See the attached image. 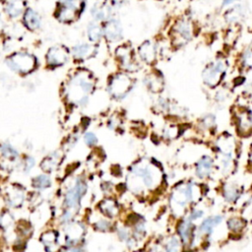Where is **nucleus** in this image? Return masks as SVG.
I'll use <instances>...</instances> for the list:
<instances>
[{
    "label": "nucleus",
    "instance_id": "1",
    "mask_svg": "<svg viewBox=\"0 0 252 252\" xmlns=\"http://www.w3.org/2000/svg\"><path fill=\"white\" fill-rule=\"evenodd\" d=\"M7 65L14 71L20 73H29L36 67V58L35 56L29 53H15L7 58Z\"/></svg>",
    "mask_w": 252,
    "mask_h": 252
},
{
    "label": "nucleus",
    "instance_id": "2",
    "mask_svg": "<svg viewBox=\"0 0 252 252\" xmlns=\"http://www.w3.org/2000/svg\"><path fill=\"white\" fill-rule=\"evenodd\" d=\"M225 68H226V66L223 61H221V60L216 61L213 65H211L210 67H208L205 70V72L203 74L204 81L210 86L216 85L218 81L220 80L221 74L224 72Z\"/></svg>",
    "mask_w": 252,
    "mask_h": 252
},
{
    "label": "nucleus",
    "instance_id": "3",
    "mask_svg": "<svg viewBox=\"0 0 252 252\" xmlns=\"http://www.w3.org/2000/svg\"><path fill=\"white\" fill-rule=\"evenodd\" d=\"M68 59V50L63 46L51 47L46 55V60L49 65L59 66L64 64Z\"/></svg>",
    "mask_w": 252,
    "mask_h": 252
},
{
    "label": "nucleus",
    "instance_id": "4",
    "mask_svg": "<svg viewBox=\"0 0 252 252\" xmlns=\"http://www.w3.org/2000/svg\"><path fill=\"white\" fill-rule=\"evenodd\" d=\"M86 185L84 184L82 182H77L73 188H71L65 198V204L69 208H73L76 205H78L79 200L81 196L85 193Z\"/></svg>",
    "mask_w": 252,
    "mask_h": 252
},
{
    "label": "nucleus",
    "instance_id": "5",
    "mask_svg": "<svg viewBox=\"0 0 252 252\" xmlns=\"http://www.w3.org/2000/svg\"><path fill=\"white\" fill-rule=\"evenodd\" d=\"M104 33L108 40L112 42L119 41L122 38V27L120 22L115 19L109 20L104 29Z\"/></svg>",
    "mask_w": 252,
    "mask_h": 252
},
{
    "label": "nucleus",
    "instance_id": "6",
    "mask_svg": "<svg viewBox=\"0 0 252 252\" xmlns=\"http://www.w3.org/2000/svg\"><path fill=\"white\" fill-rule=\"evenodd\" d=\"M7 203L12 207H19L22 205L25 199V193L21 188L16 186L7 190Z\"/></svg>",
    "mask_w": 252,
    "mask_h": 252
},
{
    "label": "nucleus",
    "instance_id": "7",
    "mask_svg": "<svg viewBox=\"0 0 252 252\" xmlns=\"http://www.w3.org/2000/svg\"><path fill=\"white\" fill-rule=\"evenodd\" d=\"M24 24L30 30H38L41 27V17L40 15L33 9H28L24 13Z\"/></svg>",
    "mask_w": 252,
    "mask_h": 252
},
{
    "label": "nucleus",
    "instance_id": "8",
    "mask_svg": "<svg viewBox=\"0 0 252 252\" xmlns=\"http://www.w3.org/2000/svg\"><path fill=\"white\" fill-rule=\"evenodd\" d=\"M213 169V160L210 157H204L200 160V161L197 164V176L199 178H205L210 175L211 171Z\"/></svg>",
    "mask_w": 252,
    "mask_h": 252
},
{
    "label": "nucleus",
    "instance_id": "9",
    "mask_svg": "<svg viewBox=\"0 0 252 252\" xmlns=\"http://www.w3.org/2000/svg\"><path fill=\"white\" fill-rule=\"evenodd\" d=\"M24 7L25 4L23 0H10L6 6V12L10 17L16 18L23 13Z\"/></svg>",
    "mask_w": 252,
    "mask_h": 252
},
{
    "label": "nucleus",
    "instance_id": "10",
    "mask_svg": "<svg viewBox=\"0 0 252 252\" xmlns=\"http://www.w3.org/2000/svg\"><path fill=\"white\" fill-rule=\"evenodd\" d=\"M176 33L179 35L183 41H189L191 39V27L188 21L181 20L176 25Z\"/></svg>",
    "mask_w": 252,
    "mask_h": 252
},
{
    "label": "nucleus",
    "instance_id": "11",
    "mask_svg": "<svg viewBox=\"0 0 252 252\" xmlns=\"http://www.w3.org/2000/svg\"><path fill=\"white\" fill-rule=\"evenodd\" d=\"M94 51V47L87 44H82L74 46L73 48V54L76 58H86L89 57Z\"/></svg>",
    "mask_w": 252,
    "mask_h": 252
},
{
    "label": "nucleus",
    "instance_id": "12",
    "mask_svg": "<svg viewBox=\"0 0 252 252\" xmlns=\"http://www.w3.org/2000/svg\"><path fill=\"white\" fill-rule=\"evenodd\" d=\"M83 228L79 224L72 225L66 233V239L68 243H74L79 240L81 235L83 234Z\"/></svg>",
    "mask_w": 252,
    "mask_h": 252
},
{
    "label": "nucleus",
    "instance_id": "13",
    "mask_svg": "<svg viewBox=\"0 0 252 252\" xmlns=\"http://www.w3.org/2000/svg\"><path fill=\"white\" fill-rule=\"evenodd\" d=\"M222 220L223 218L221 216H215L205 220L200 226V231H202L203 233H211L213 231V228L220 225L222 223Z\"/></svg>",
    "mask_w": 252,
    "mask_h": 252
},
{
    "label": "nucleus",
    "instance_id": "14",
    "mask_svg": "<svg viewBox=\"0 0 252 252\" xmlns=\"http://www.w3.org/2000/svg\"><path fill=\"white\" fill-rule=\"evenodd\" d=\"M140 54L145 61H152L155 58V54H156L155 46L150 42L145 43L140 47Z\"/></svg>",
    "mask_w": 252,
    "mask_h": 252
},
{
    "label": "nucleus",
    "instance_id": "15",
    "mask_svg": "<svg viewBox=\"0 0 252 252\" xmlns=\"http://www.w3.org/2000/svg\"><path fill=\"white\" fill-rule=\"evenodd\" d=\"M180 234L183 240L184 243H188L191 238V232H192V224L191 220H185L180 227Z\"/></svg>",
    "mask_w": 252,
    "mask_h": 252
},
{
    "label": "nucleus",
    "instance_id": "16",
    "mask_svg": "<svg viewBox=\"0 0 252 252\" xmlns=\"http://www.w3.org/2000/svg\"><path fill=\"white\" fill-rule=\"evenodd\" d=\"M104 30L96 23H92L88 27V37L91 42H98L103 37Z\"/></svg>",
    "mask_w": 252,
    "mask_h": 252
},
{
    "label": "nucleus",
    "instance_id": "17",
    "mask_svg": "<svg viewBox=\"0 0 252 252\" xmlns=\"http://www.w3.org/2000/svg\"><path fill=\"white\" fill-rule=\"evenodd\" d=\"M58 163H59L58 157L52 156V157H49V158H46L44 160V161L42 162V167H43V170L46 172H51L54 169H56Z\"/></svg>",
    "mask_w": 252,
    "mask_h": 252
},
{
    "label": "nucleus",
    "instance_id": "18",
    "mask_svg": "<svg viewBox=\"0 0 252 252\" xmlns=\"http://www.w3.org/2000/svg\"><path fill=\"white\" fill-rule=\"evenodd\" d=\"M56 238H57L56 233L54 231H48V232H46L45 234H43L42 241L46 246V249L50 250V247L56 243Z\"/></svg>",
    "mask_w": 252,
    "mask_h": 252
},
{
    "label": "nucleus",
    "instance_id": "19",
    "mask_svg": "<svg viewBox=\"0 0 252 252\" xmlns=\"http://www.w3.org/2000/svg\"><path fill=\"white\" fill-rule=\"evenodd\" d=\"M50 185V180L46 176H40L33 181V186L38 189H44Z\"/></svg>",
    "mask_w": 252,
    "mask_h": 252
},
{
    "label": "nucleus",
    "instance_id": "20",
    "mask_svg": "<svg viewBox=\"0 0 252 252\" xmlns=\"http://www.w3.org/2000/svg\"><path fill=\"white\" fill-rule=\"evenodd\" d=\"M242 14H243V12H242L241 6H240V5H235L234 7H232L231 10H229V11L227 13L226 17H227V19H228L229 21H236V20L240 19V17H241Z\"/></svg>",
    "mask_w": 252,
    "mask_h": 252
},
{
    "label": "nucleus",
    "instance_id": "21",
    "mask_svg": "<svg viewBox=\"0 0 252 252\" xmlns=\"http://www.w3.org/2000/svg\"><path fill=\"white\" fill-rule=\"evenodd\" d=\"M101 207H102V210L105 212V214L109 216H115L117 213V208L115 204L111 200H107L104 203H102Z\"/></svg>",
    "mask_w": 252,
    "mask_h": 252
},
{
    "label": "nucleus",
    "instance_id": "22",
    "mask_svg": "<svg viewBox=\"0 0 252 252\" xmlns=\"http://www.w3.org/2000/svg\"><path fill=\"white\" fill-rule=\"evenodd\" d=\"M91 14L93 16V18L96 21H102L106 18L107 16V12L105 10V8L103 6H99V5H95L92 10H91Z\"/></svg>",
    "mask_w": 252,
    "mask_h": 252
},
{
    "label": "nucleus",
    "instance_id": "23",
    "mask_svg": "<svg viewBox=\"0 0 252 252\" xmlns=\"http://www.w3.org/2000/svg\"><path fill=\"white\" fill-rule=\"evenodd\" d=\"M62 5L78 12L84 5V0H63Z\"/></svg>",
    "mask_w": 252,
    "mask_h": 252
},
{
    "label": "nucleus",
    "instance_id": "24",
    "mask_svg": "<svg viewBox=\"0 0 252 252\" xmlns=\"http://www.w3.org/2000/svg\"><path fill=\"white\" fill-rule=\"evenodd\" d=\"M0 152H1L3 157L11 160L16 159L18 156V153L16 152V150H14L10 145H2L1 148H0Z\"/></svg>",
    "mask_w": 252,
    "mask_h": 252
},
{
    "label": "nucleus",
    "instance_id": "25",
    "mask_svg": "<svg viewBox=\"0 0 252 252\" xmlns=\"http://www.w3.org/2000/svg\"><path fill=\"white\" fill-rule=\"evenodd\" d=\"M13 224V218L10 214L5 213L0 218V226H1L3 229H7L9 228L11 225Z\"/></svg>",
    "mask_w": 252,
    "mask_h": 252
},
{
    "label": "nucleus",
    "instance_id": "26",
    "mask_svg": "<svg viewBox=\"0 0 252 252\" xmlns=\"http://www.w3.org/2000/svg\"><path fill=\"white\" fill-rule=\"evenodd\" d=\"M229 228L232 230H238V229H241L243 228V222L239 219H230L229 221Z\"/></svg>",
    "mask_w": 252,
    "mask_h": 252
},
{
    "label": "nucleus",
    "instance_id": "27",
    "mask_svg": "<svg viewBox=\"0 0 252 252\" xmlns=\"http://www.w3.org/2000/svg\"><path fill=\"white\" fill-rule=\"evenodd\" d=\"M225 197L228 201H233L237 197V190L233 187H229L225 191Z\"/></svg>",
    "mask_w": 252,
    "mask_h": 252
},
{
    "label": "nucleus",
    "instance_id": "28",
    "mask_svg": "<svg viewBox=\"0 0 252 252\" xmlns=\"http://www.w3.org/2000/svg\"><path fill=\"white\" fill-rule=\"evenodd\" d=\"M180 240L177 237H172L171 240L167 243V247L166 249L170 250V251H175L178 250L180 248Z\"/></svg>",
    "mask_w": 252,
    "mask_h": 252
},
{
    "label": "nucleus",
    "instance_id": "29",
    "mask_svg": "<svg viewBox=\"0 0 252 252\" xmlns=\"http://www.w3.org/2000/svg\"><path fill=\"white\" fill-rule=\"evenodd\" d=\"M85 141L89 146H93L97 143V137L93 133L85 134Z\"/></svg>",
    "mask_w": 252,
    "mask_h": 252
},
{
    "label": "nucleus",
    "instance_id": "30",
    "mask_svg": "<svg viewBox=\"0 0 252 252\" xmlns=\"http://www.w3.org/2000/svg\"><path fill=\"white\" fill-rule=\"evenodd\" d=\"M97 228H98V229L106 230V229H108L110 228V224L108 222H106V221H101V222H99L97 224Z\"/></svg>",
    "mask_w": 252,
    "mask_h": 252
},
{
    "label": "nucleus",
    "instance_id": "31",
    "mask_svg": "<svg viewBox=\"0 0 252 252\" xmlns=\"http://www.w3.org/2000/svg\"><path fill=\"white\" fill-rule=\"evenodd\" d=\"M34 163H35V160H34L32 158H28V159L26 160V165H25L26 171L31 170L32 167L34 166Z\"/></svg>",
    "mask_w": 252,
    "mask_h": 252
},
{
    "label": "nucleus",
    "instance_id": "32",
    "mask_svg": "<svg viewBox=\"0 0 252 252\" xmlns=\"http://www.w3.org/2000/svg\"><path fill=\"white\" fill-rule=\"evenodd\" d=\"M203 216V212L202 211H194L192 212L191 216H190V220H196V219H199Z\"/></svg>",
    "mask_w": 252,
    "mask_h": 252
},
{
    "label": "nucleus",
    "instance_id": "33",
    "mask_svg": "<svg viewBox=\"0 0 252 252\" xmlns=\"http://www.w3.org/2000/svg\"><path fill=\"white\" fill-rule=\"evenodd\" d=\"M119 236L121 237V239H123V240H126V239H128V232L124 229H120L119 230Z\"/></svg>",
    "mask_w": 252,
    "mask_h": 252
},
{
    "label": "nucleus",
    "instance_id": "34",
    "mask_svg": "<svg viewBox=\"0 0 252 252\" xmlns=\"http://www.w3.org/2000/svg\"><path fill=\"white\" fill-rule=\"evenodd\" d=\"M237 1V0H223V6H227V5H229L233 2Z\"/></svg>",
    "mask_w": 252,
    "mask_h": 252
}]
</instances>
